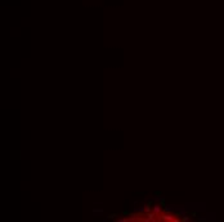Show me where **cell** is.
<instances>
[{
    "label": "cell",
    "instance_id": "8992f818",
    "mask_svg": "<svg viewBox=\"0 0 224 222\" xmlns=\"http://www.w3.org/2000/svg\"><path fill=\"white\" fill-rule=\"evenodd\" d=\"M117 222H128V217L126 218H117Z\"/></svg>",
    "mask_w": 224,
    "mask_h": 222
},
{
    "label": "cell",
    "instance_id": "277c9868",
    "mask_svg": "<svg viewBox=\"0 0 224 222\" xmlns=\"http://www.w3.org/2000/svg\"><path fill=\"white\" fill-rule=\"evenodd\" d=\"M178 216H179L180 218H182L183 216H185V211H184V209H182V211H179V212H178Z\"/></svg>",
    "mask_w": 224,
    "mask_h": 222
},
{
    "label": "cell",
    "instance_id": "52a82bcc",
    "mask_svg": "<svg viewBox=\"0 0 224 222\" xmlns=\"http://www.w3.org/2000/svg\"><path fill=\"white\" fill-rule=\"evenodd\" d=\"M93 213H94V214H102V211H97V209H94Z\"/></svg>",
    "mask_w": 224,
    "mask_h": 222
},
{
    "label": "cell",
    "instance_id": "5b68a950",
    "mask_svg": "<svg viewBox=\"0 0 224 222\" xmlns=\"http://www.w3.org/2000/svg\"><path fill=\"white\" fill-rule=\"evenodd\" d=\"M182 221H184V222H188V221H191V218H189L188 216L185 214V216H183V217H182Z\"/></svg>",
    "mask_w": 224,
    "mask_h": 222
},
{
    "label": "cell",
    "instance_id": "6da1fadb",
    "mask_svg": "<svg viewBox=\"0 0 224 222\" xmlns=\"http://www.w3.org/2000/svg\"><path fill=\"white\" fill-rule=\"evenodd\" d=\"M152 212L156 216L161 214L164 212V204H161V203H156V204H153L152 206Z\"/></svg>",
    "mask_w": 224,
    "mask_h": 222
},
{
    "label": "cell",
    "instance_id": "7a4b0ae2",
    "mask_svg": "<svg viewBox=\"0 0 224 222\" xmlns=\"http://www.w3.org/2000/svg\"><path fill=\"white\" fill-rule=\"evenodd\" d=\"M152 202H155V203H161V204H164V198H162V196H156V198L152 199Z\"/></svg>",
    "mask_w": 224,
    "mask_h": 222
},
{
    "label": "cell",
    "instance_id": "3957f363",
    "mask_svg": "<svg viewBox=\"0 0 224 222\" xmlns=\"http://www.w3.org/2000/svg\"><path fill=\"white\" fill-rule=\"evenodd\" d=\"M171 211H174L173 206H165L164 204V212H171Z\"/></svg>",
    "mask_w": 224,
    "mask_h": 222
},
{
    "label": "cell",
    "instance_id": "ba28073f",
    "mask_svg": "<svg viewBox=\"0 0 224 222\" xmlns=\"http://www.w3.org/2000/svg\"><path fill=\"white\" fill-rule=\"evenodd\" d=\"M115 217H116V214H110V216H108V218H110V220H112V218H115Z\"/></svg>",
    "mask_w": 224,
    "mask_h": 222
}]
</instances>
